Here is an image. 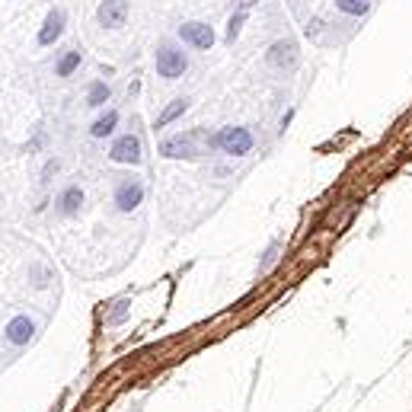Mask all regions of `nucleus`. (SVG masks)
Masks as SVG:
<instances>
[{
  "label": "nucleus",
  "instance_id": "1",
  "mask_svg": "<svg viewBox=\"0 0 412 412\" xmlns=\"http://www.w3.org/2000/svg\"><path fill=\"white\" fill-rule=\"evenodd\" d=\"M199 141H208V147L214 151V134L208 131H182V134H170V138L160 141V157H167V160H199L201 147Z\"/></svg>",
  "mask_w": 412,
  "mask_h": 412
},
{
  "label": "nucleus",
  "instance_id": "2",
  "mask_svg": "<svg viewBox=\"0 0 412 412\" xmlns=\"http://www.w3.org/2000/svg\"><path fill=\"white\" fill-rule=\"evenodd\" d=\"M153 67L163 80H179L189 71V54L173 42H160L157 52H153Z\"/></svg>",
  "mask_w": 412,
  "mask_h": 412
},
{
  "label": "nucleus",
  "instance_id": "3",
  "mask_svg": "<svg viewBox=\"0 0 412 412\" xmlns=\"http://www.w3.org/2000/svg\"><path fill=\"white\" fill-rule=\"evenodd\" d=\"M214 151L230 153V157H246L253 151V131L249 128H220L214 134Z\"/></svg>",
  "mask_w": 412,
  "mask_h": 412
},
{
  "label": "nucleus",
  "instance_id": "4",
  "mask_svg": "<svg viewBox=\"0 0 412 412\" xmlns=\"http://www.w3.org/2000/svg\"><path fill=\"white\" fill-rule=\"evenodd\" d=\"M109 160L112 163H125V167H138L141 160H144V144H141L138 134H119L109 147Z\"/></svg>",
  "mask_w": 412,
  "mask_h": 412
},
{
  "label": "nucleus",
  "instance_id": "5",
  "mask_svg": "<svg viewBox=\"0 0 412 412\" xmlns=\"http://www.w3.org/2000/svg\"><path fill=\"white\" fill-rule=\"evenodd\" d=\"M179 42L189 48H195V52H208V48L214 45V29L208 26V23H182L179 26Z\"/></svg>",
  "mask_w": 412,
  "mask_h": 412
},
{
  "label": "nucleus",
  "instance_id": "6",
  "mask_svg": "<svg viewBox=\"0 0 412 412\" xmlns=\"http://www.w3.org/2000/svg\"><path fill=\"white\" fill-rule=\"evenodd\" d=\"M4 339H7L10 346H16V348L29 346V342L35 339V319L29 317V313H16V317L4 326Z\"/></svg>",
  "mask_w": 412,
  "mask_h": 412
},
{
  "label": "nucleus",
  "instance_id": "7",
  "mask_svg": "<svg viewBox=\"0 0 412 412\" xmlns=\"http://www.w3.org/2000/svg\"><path fill=\"white\" fill-rule=\"evenodd\" d=\"M112 201H115V211H122V214H131L134 208L144 201V186H141L138 179H122L119 186H115V195H112Z\"/></svg>",
  "mask_w": 412,
  "mask_h": 412
},
{
  "label": "nucleus",
  "instance_id": "8",
  "mask_svg": "<svg viewBox=\"0 0 412 412\" xmlns=\"http://www.w3.org/2000/svg\"><path fill=\"white\" fill-rule=\"evenodd\" d=\"M96 23L102 29H122L128 23V0H102L96 10Z\"/></svg>",
  "mask_w": 412,
  "mask_h": 412
},
{
  "label": "nucleus",
  "instance_id": "9",
  "mask_svg": "<svg viewBox=\"0 0 412 412\" xmlns=\"http://www.w3.org/2000/svg\"><path fill=\"white\" fill-rule=\"evenodd\" d=\"M64 26H67V13L61 7H52L45 13V23H42V29H39V45L42 48H52L54 42L64 35Z\"/></svg>",
  "mask_w": 412,
  "mask_h": 412
},
{
  "label": "nucleus",
  "instance_id": "10",
  "mask_svg": "<svg viewBox=\"0 0 412 412\" xmlns=\"http://www.w3.org/2000/svg\"><path fill=\"white\" fill-rule=\"evenodd\" d=\"M80 208H83V189H80L77 182H71V186H64L58 192L54 211H58L61 218H73V214H80Z\"/></svg>",
  "mask_w": 412,
  "mask_h": 412
},
{
  "label": "nucleus",
  "instance_id": "11",
  "mask_svg": "<svg viewBox=\"0 0 412 412\" xmlns=\"http://www.w3.org/2000/svg\"><path fill=\"white\" fill-rule=\"evenodd\" d=\"M266 61L272 67H278V71H291L294 64H298V45H294L291 39H281V42H275L272 48H269V54H266Z\"/></svg>",
  "mask_w": 412,
  "mask_h": 412
},
{
  "label": "nucleus",
  "instance_id": "12",
  "mask_svg": "<svg viewBox=\"0 0 412 412\" xmlns=\"http://www.w3.org/2000/svg\"><path fill=\"white\" fill-rule=\"evenodd\" d=\"M109 100H112V87H109L106 80H93V83L87 87V106L102 109Z\"/></svg>",
  "mask_w": 412,
  "mask_h": 412
},
{
  "label": "nucleus",
  "instance_id": "13",
  "mask_svg": "<svg viewBox=\"0 0 412 412\" xmlns=\"http://www.w3.org/2000/svg\"><path fill=\"white\" fill-rule=\"evenodd\" d=\"M115 125H119V112H115V109H106V112L90 125V134H93V138H109V134L115 131Z\"/></svg>",
  "mask_w": 412,
  "mask_h": 412
},
{
  "label": "nucleus",
  "instance_id": "14",
  "mask_svg": "<svg viewBox=\"0 0 412 412\" xmlns=\"http://www.w3.org/2000/svg\"><path fill=\"white\" fill-rule=\"evenodd\" d=\"M80 61H83V54H80L77 48H67V52L58 58V64H54V73H58V77H73L77 67H80Z\"/></svg>",
  "mask_w": 412,
  "mask_h": 412
},
{
  "label": "nucleus",
  "instance_id": "15",
  "mask_svg": "<svg viewBox=\"0 0 412 412\" xmlns=\"http://www.w3.org/2000/svg\"><path fill=\"white\" fill-rule=\"evenodd\" d=\"M186 109H189V100H173L167 109H163V112L157 115V122H153V128H167V125H173V122L179 119V115L186 112Z\"/></svg>",
  "mask_w": 412,
  "mask_h": 412
},
{
  "label": "nucleus",
  "instance_id": "16",
  "mask_svg": "<svg viewBox=\"0 0 412 412\" xmlns=\"http://www.w3.org/2000/svg\"><path fill=\"white\" fill-rule=\"evenodd\" d=\"M336 10L346 16H365L371 10V0H336Z\"/></svg>",
  "mask_w": 412,
  "mask_h": 412
},
{
  "label": "nucleus",
  "instance_id": "17",
  "mask_svg": "<svg viewBox=\"0 0 412 412\" xmlns=\"http://www.w3.org/2000/svg\"><path fill=\"white\" fill-rule=\"evenodd\" d=\"M243 23H246V10H237V13L227 20V35H224V39L230 42V45L240 39V29H243Z\"/></svg>",
  "mask_w": 412,
  "mask_h": 412
},
{
  "label": "nucleus",
  "instance_id": "18",
  "mask_svg": "<svg viewBox=\"0 0 412 412\" xmlns=\"http://www.w3.org/2000/svg\"><path fill=\"white\" fill-rule=\"evenodd\" d=\"M29 281H33V288H48V281H52V272H48L45 266H39V262H33L29 266Z\"/></svg>",
  "mask_w": 412,
  "mask_h": 412
},
{
  "label": "nucleus",
  "instance_id": "19",
  "mask_svg": "<svg viewBox=\"0 0 412 412\" xmlns=\"http://www.w3.org/2000/svg\"><path fill=\"white\" fill-rule=\"evenodd\" d=\"M58 170H61V160L58 157H48L45 167H42V186H48V182H52V176H58Z\"/></svg>",
  "mask_w": 412,
  "mask_h": 412
},
{
  "label": "nucleus",
  "instance_id": "20",
  "mask_svg": "<svg viewBox=\"0 0 412 412\" xmlns=\"http://www.w3.org/2000/svg\"><path fill=\"white\" fill-rule=\"evenodd\" d=\"M125 317H128V300H119V304H115V310L106 317V323H109V326H119Z\"/></svg>",
  "mask_w": 412,
  "mask_h": 412
},
{
  "label": "nucleus",
  "instance_id": "21",
  "mask_svg": "<svg viewBox=\"0 0 412 412\" xmlns=\"http://www.w3.org/2000/svg\"><path fill=\"white\" fill-rule=\"evenodd\" d=\"M259 0H237V10H249V7H256Z\"/></svg>",
  "mask_w": 412,
  "mask_h": 412
}]
</instances>
